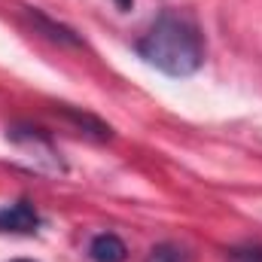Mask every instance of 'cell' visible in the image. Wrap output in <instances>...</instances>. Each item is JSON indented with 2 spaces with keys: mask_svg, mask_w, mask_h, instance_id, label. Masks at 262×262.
<instances>
[{
  "mask_svg": "<svg viewBox=\"0 0 262 262\" xmlns=\"http://www.w3.org/2000/svg\"><path fill=\"white\" fill-rule=\"evenodd\" d=\"M15 146H21L25 152H34V159L40 165H46L49 171H61V159L55 152V146L49 143V137H43L37 128H12L6 134Z\"/></svg>",
  "mask_w": 262,
  "mask_h": 262,
  "instance_id": "obj_2",
  "label": "cell"
},
{
  "mask_svg": "<svg viewBox=\"0 0 262 262\" xmlns=\"http://www.w3.org/2000/svg\"><path fill=\"white\" fill-rule=\"evenodd\" d=\"M31 18H34V25L40 28V31H46V37H52V40H58V43H64V46H79V37L64 28V25H55L52 18H46L43 12H37V9H31Z\"/></svg>",
  "mask_w": 262,
  "mask_h": 262,
  "instance_id": "obj_5",
  "label": "cell"
},
{
  "mask_svg": "<svg viewBox=\"0 0 262 262\" xmlns=\"http://www.w3.org/2000/svg\"><path fill=\"white\" fill-rule=\"evenodd\" d=\"M125 256H128V247L113 232H101L89 244V259L92 262H125Z\"/></svg>",
  "mask_w": 262,
  "mask_h": 262,
  "instance_id": "obj_4",
  "label": "cell"
},
{
  "mask_svg": "<svg viewBox=\"0 0 262 262\" xmlns=\"http://www.w3.org/2000/svg\"><path fill=\"white\" fill-rule=\"evenodd\" d=\"M40 226V213L31 201H15L0 207V232H12V235H31Z\"/></svg>",
  "mask_w": 262,
  "mask_h": 262,
  "instance_id": "obj_3",
  "label": "cell"
},
{
  "mask_svg": "<svg viewBox=\"0 0 262 262\" xmlns=\"http://www.w3.org/2000/svg\"><path fill=\"white\" fill-rule=\"evenodd\" d=\"M116 3V9H122V12H128L131 6H134V0H113Z\"/></svg>",
  "mask_w": 262,
  "mask_h": 262,
  "instance_id": "obj_8",
  "label": "cell"
},
{
  "mask_svg": "<svg viewBox=\"0 0 262 262\" xmlns=\"http://www.w3.org/2000/svg\"><path fill=\"white\" fill-rule=\"evenodd\" d=\"M12 262H34V259H12Z\"/></svg>",
  "mask_w": 262,
  "mask_h": 262,
  "instance_id": "obj_9",
  "label": "cell"
},
{
  "mask_svg": "<svg viewBox=\"0 0 262 262\" xmlns=\"http://www.w3.org/2000/svg\"><path fill=\"white\" fill-rule=\"evenodd\" d=\"M146 262H189V256H186V250H180L177 244H159V247L149 250Z\"/></svg>",
  "mask_w": 262,
  "mask_h": 262,
  "instance_id": "obj_6",
  "label": "cell"
},
{
  "mask_svg": "<svg viewBox=\"0 0 262 262\" xmlns=\"http://www.w3.org/2000/svg\"><path fill=\"white\" fill-rule=\"evenodd\" d=\"M229 262H262V247H256V244L235 247V250H229Z\"/></svg>",
  "mask_w": 262,
  "mask_h": 262,
  "instance_id": "obj_7",
  "label": "cell"
},
{
  "mask_svg": "<svg viewBox=\"0 0 262 262\" xmlns=\"http://www.w3.org/2000/svg\"><path fill=\"white\" fill-rule=\"evenodd\" d=\"M137 52L146 64L168 76H192L204 64V40L192 18L180 12H162L149 31L137 40Z\"/></svg>",
  "mask_w": 262,
  "mask_h": 262,
  "instance_id": "obj_1",
  "label": "cell"
}]
</instances>
